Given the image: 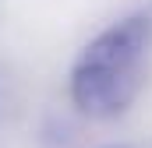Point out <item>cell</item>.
I'll list each match as a JSON object with an SVG mask.
<instances>
[{"mask_svg": "<svg viewBox=\"0 0 152 148\" xmlns=\"http://www.w3.org/2000/svg\"><path fill=\"white\" fill-rule=\"evenodd\" d=\"M152 71V14L134 11L106 25L71 67V102L88 120H117L134 106Z\"/></svg>", "mask_w": 152, "mask_h": 148, "instance_id": "cell-1", "label": "cell"}, {"mask_svg": "<svg viewBox=\"0 0 152 148\" xmlns=\"http://www.w3.org/2000/svg\"><path fill=\"white\" fill-rule=\"evenodd\" d=\"M106 148H127V145H106Z\"/></svg>", "mask_w": 152, "mask_h": 148, "instance_id": "cell-2", "label": "cell"}]
</instances>
